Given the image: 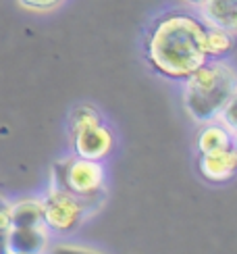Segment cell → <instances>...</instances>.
<instances>
[{
    "label": "cell",
    "instance_id": "2e32d148",
    "mask_svg": "<svg viewBox=\"0 0 237 254\" xmlns=\"http://www.w3.org/2000/svg\"><path fill=\"white\" fill-rule=\"evenodd\" d=\"M0 254H10L6 244V231H0Z\"/></svg>",
    "mask_w": 237,
    "mask_h": 254
},
{
    "label": "cell",
    "instance_id": "7a4b0ae2",
    "mask_svg": "<svg viewBox=\"0 0 237 254\" xmlns=\"http://www.w3.org/2000/svg\"><path fill=\"white\" fill-rule=\"evenodd\" d=\"M237 77L231 65L223 61L204 63L189 77H185L183 104L196 123H212L219 119L221 111L235 100Z\"/></svg>",
    "mask_w": 237,
    "mask_h": 254
},
{
    "label": "cell",
    "instance_id": "9c48e42d",
    "mask_svg": "<svg viewBox=\"0 0 237 254\" xmlns=\"http://www.w3.org/2000/svg\"><path fill=\"white\" fill-rule=\"evenodd\" d=\"M231 146H233V135L223 125L206 123V127H204L198 137V148L202 154L225 150V148H231Z\"/></svg>",
    "mask_w": 237,
    "mask_h": 254
},
{
    "label": "cell",
    "instance_id": "3957f363",
    "mask_svg": "<svg viewBox=\"0 0 237 254\" xmlns=\"http://www.w3.org/2000/svg\"><path fill=\"white\" fill-rule=\"evenodd\" d=\"M42 210H44V223L57 231H69L75 227L83 213L75 194L60 192V190L48 196V200L42 204Z\"/></svg>",
    "mask_w": 237,
    "mask_h": 254
},
{
    "label": "cell",
    "instance_id": "277c9868",
    "mask_svg": "<svg viewBox=\"0 0 237 254\" xmlns=\"http://www.w3.org/2000/svg\"><path fill=\"white\" fill-rule=\"evenodd\" d=\"M104 171L98 161H85V158H77L75 163H71L64 171V186L67 192L75 196L92 194L94 190H98L102 186Z\"/></svg>",
    "mask_w": 237,
    "mask_h": 254
},
{
    "label": "cell",
    "instance_id": "8fae6325",
    "mask_svg": "<svg viewBox=\"0 0 237 254\" xmlns=\"http://www.w3.org/2000/svg\"><path fill=\"white\" fill-rule=\"evenodd\" d=\"M204 44H206V55L208 59H221L225 55H229L233 48V34L223 29L206 27V36H204Z\"/></svg>",
    "mask_w": 237,
    "mask_h": 254
},
{
    "label": "cell",
    "instance_id": "30bf717a",
    "mask_svg": "<svg viewBox=\"0 0 237 254\" xmlns=\"http://www.w3.org/2000/svg\"><path fill=\"white\" fill-rule=\"evenodd\" d=\"M10 225H46L42 204L34 202V200L15 204L10 208Z\"/></svg>",
    "mask_w": 237,
    "mask_h": 254
},
{
    "label": "cell",
    "instance_id": "4fadbf2b",
    "mask_svg": "<svg viewBox=\"0 0 237 254\" xmlns=\"http://www.w3.org/2000/svg\"><path fill=\"white\" fill-rule=\"evenodd\" d=\"M17 2L27 10H34V13H44V10L57 8L62 0H17Z\"/></svg>",
    "mask_w": 237,
    "mask_h": 254
},
{
    "label": "cell",
    "instance_id": "9a60e30c",
    "mask_svg": "<svg viewBox=\"0 0 237 254\" xmlns=\"http://www.w3.org/2000/svg\"><path fill=\"white\" fill-rule=\"evenodd\" d=\"M52 254H96V252H90V250H79V248H73V246H60V248H57Z\"/></svg>",
    "mask_w": 237,
    "mask_h": 254
},
{
    "label": "cell",
    "instance_id": "5b68a950",
    "mask_svg": "<svg viewBox=\"0 0 237 254\" xmlns=\"http://www.w3.org/2000/svg\"><path fill=\"white\" fill-rule=\"evenodd\" d=\"M113 148V135L102 123L75 131V152L85 161H100Z\"/></svg>",
    "mask_w": 237,
    "mask_h": 254
},
{
    "label": "cell",
    "instance_id": "e0dca14e",
    "mask_svg": "<svg viewBox=\"0 0 237 254\" xmlns=\"http://www.w3.org/2000/svg\"><path fill=\"white\" fill-rule=\"evenodd\" d=\"M185 2H187V4H196V6H198V4L202 2V0H185Z\"/></svg>",
    "mask_w": 237,
    "mask_h": 254
},
{
    "label": "cell",
    "instance_id": "6da1fadb",
    "mask_svg": "<svg viewBox=\"0 0 237 254\" xmlns=\"http://www.w3.org/2000/svg\"><path fill=\"white\" fill-rule=\"evenodd\" d=\"M206 27L189 13H167L160 17L148 38V61L158 73L171 79H185L208 63Z\"/></svg>",
    "mask_w": 237,
    "mask_h": 254
},
{
    "label": "cell",
    "instance_id": "52a82bcc",
    "mask_svg": "<svg viewBox=\"0 0 237 254\" xmlns=\"http://www.w3.org/2000/svg\"><path fill=\"white\" fill-rule=\"evenodd\" d=\"M6 244L10 254H42L46 248L44 225H10Z\"/></svg>",
    "mask_w": 237,
    "mask_h": 254
},
{
    "label": "cell",
    "instance_id": "7c38bea8",
    "mask_svg": "<svg viewBox=\"0 0 237 254\" xmlns=\"http://www.w3.org/2000/svg\"><path fill=\"white\" fill-rule=\"evenodd\" d=\"M100 123V115L96 113L94 109L90 107H81L73 113V117H71V129L73 133L75 131H79L83 129V127H92V125H98Z\"/></svg>",
    "mask_w": 237,
    "mask_h": 254
},
{
    "label": "cell",
    "instance_id": "8992f818",
    "mask_svg": "<svg viewBox=\"0 0 237 254\" xmlns=\"http://www.w3.org/2000/svg\"><path fill=\"white\" fill-rule=\"evenodd\" d=\"M200 21L204 27H214L229 31L235 36L237 31V0H202L198 4Z\"/></svg>",
    "mask_w": 237,
    "mask_h": 254
},
{
    "label": "cell",
    "instance_id": "ba28073f",
    "mask_svg": "<svg viewBox=\"0 0 237 254\" xmlns=\"http://www.w3.org/2000/svg\"><path fill=\"white\" fill-rule=\"evenodd\" d=\"M235 167H237V154L233 150V146L225 148V150L202 154V161H200V171L210 182L229 179L235 173Z\"/></svg>",
    "mask_w": 237,
    "mask_h": 254
},
{
    "label": "cell",
    "instance_id": "5bb4252c",
    "mask_svg": "<svg viewBox=\"0 0 237 254\" xmlns=\"http://www.w3.org/2000/svg\"><path fill=\"white\" fill-rule=\"evenodd\" d=\"M219 121H221V125L227 129L231 135L235 133V100H231L227 107H225L223 111H221V115H219Z\"/></svg>",
    "mask_w": 237,
    "mask_h": 254
}]
</instances>
